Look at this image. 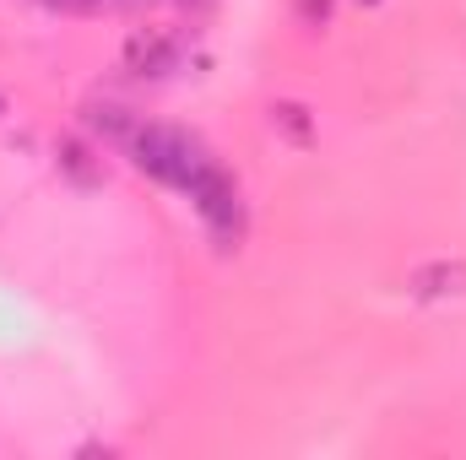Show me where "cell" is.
<instances>
[{"label":"cell","instance_id":"cell-1","mask_svg":"<svg viewBox=\"0 0 466 460\" xmlns=\"http://www.w3.org/2000/svg\"><path fill=\"white\" fill-rule=\"evenodd\" d=\"M125 157L141 168V174H152L157 185H168V190H196L212 168H218V157H212V146L196 135V130H179V125H136V135L125 141Z\"/></svg>","mask_w":466,"mask_h":460},{"label":"cell","instance_id":"cell-2","mask_svg":"<svg viewBox=\"0 0 466 460\" xmlns=\"http://www.w3.org/2000/svg\"><path fill=\"white\" fill-rule=\"evenodd\" d=\"M190 201H196L207 233L218 238V249H238V244H244V195H238L233 174H223V163L190 190Z\"/></svg>","mask_w":466,"mask_h":460},{"label":"cell","instance_id":"cell-3","mask_svg":"<svg viewBox=\"0 0 466 460\" xmlns=\"http://www.w3.org/2000/svg\"><path fill=\"white\" fill-rule=\"evenodd\" d=\"M179 60H185V49H179L174 33H136V38L125 44V71L141 76V82H163V76H174Z\"/></svg>","mask_w":466,"mask_h":460},{"label":"cell","instance_id":"cell-4","mask_svg":"<svg viewBox=\"0 0 466 460\" xmlns=\"http://www.w3.org/2000/svg\"><path fill=\"white\" fill-rule=\"evenodd\" d=\"M82 125H87L93 135H104L109 146H119V152H125V141L136 135L141 115H136L130 104H119V98H87V104H82Z\"/></svg>","mask_w":466,"mask_h":460},{"label":"cell","instance_id":"cell-5","mask_svg":"<svg viewBox=\"0 0 466 460\" xmlns=\"http://www.w3.org/2000/svg\"><path fill=\"white\" fill-rule=\"evenodd\" d=\"M407 293L412 298H461L466 293V260H434V265H418L407 276Z\"/></svg>","mask_w":466,"mask_h":460},{"label":"cell","instance_id":"cell-6","mask_svg":"<svg viewBox=\"0 0 466 460\" xmlns=\"http://www.w3.org/2000/svg\"><path fill=\"white\" fill-rule=\"evenodd\" d=\"M55 163H60V174H66L71 185H82V190L104 185V157H93V146H87V141H76V135L55 146Z\"/></svg>","mask_w":466,"mask_h":460},{"label":"cell","instance_id":"cell-7","mask_svg":"<svg viewBox=\"0 0 466 460\" xmlns=\"http://www.w3.org/2000/svg\"><path fill=\"white\" fill-rule=\"evenodd\" d=\"M271 130H282L293 146H309L315 141V119L304 104H293V98H282V104H271Z\"/></svg>","mask_w":466,"mask_h":460},{"label":"cell","instance_id":"cell-8","mask_svg":"<svg viewBox=\"0 0 466 460\" xmlns=\"http://www.w3.org/2000/svg\"><path fill=\"white\" fill-rule=\"evenodd\" d=\"M331 5H337V0H299V16H304L309 27H326V22H331Z\"/></svg>","mask_w":466,"mask_h":460},{"label":"cell","instance_id":"cell-9","mask_svg":"<svg viewBox=\"0 0 466 460\" xmlns=\"http://www.w3.org/2000/svg\"><path fill=\"white\" fill-rule=\"evenodd\" d=\"M49 11H98L104 0H44Z\"/></svg>","mask_w":466,"mask_h":460},{"label":"cell","instance_id":"cell-10","mask_svg":"<svg viewBox=\"0 0 466 460\" xmlns=\"http://www.w3.org/2000/svg\"><path fill=\"white\" fill-rule=\"evenodd\" d=\"M0 115H5V93H0Z\"/></svg>","mask_w":466,"mask_h":460},{"label":"cell","instance_id":"cell-11","mask_svg":"<svg viewBox=\"0 0 466 460\" xmlns=\"http://www.w3.org/2000/svg\"><path fill=\"white\" fill-rule=\"evenodd\" d=\"M363 5H374V0H363Z\"/></svg>","mask_w":466,"mask_h":460}]
</instances>
